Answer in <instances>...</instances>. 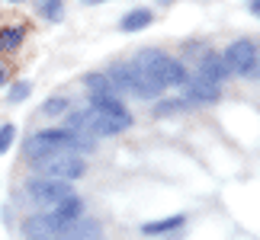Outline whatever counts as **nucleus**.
I'll return each instance as SVG.
<instances>
[{
  "instance_id": "nucleus-1",
  "label": "nucleus",
  "mask_w": 260,
  "mask_h": 240,
  "mask_svg": "<svg viewBox=\"0 0 260 240\" xmlns=\"http://www.w3.org/2000/svg\"><path fill=\"white\" fill-rule=\"evenodd\" d=\"M84 115V125L87 132L100 138V135H116V132H125L128 125H132V115L125 112V106L119 103L116 96H96L90 93V109Z\"/></svg>"
},
{
  "instance_id": "nucleus-2",
  "label": "nucleus",
  "mask_w": 260,
  "mask_h": 240,
  "mask_svg": "<svg viewBox=\"0 0 260 240\" xmlns=\"http://www.w3.org/2000/svg\"><path fill=\"white\" fill-rule=\"evenodd\" d=\"M135 67H142V71L161 87H177V84H183V77H186V67L180 64L177 58L164 55L161 48H142V52L135 55Z\"/></svg>"
},
{
  "instance_id": "nucleus-3",
  "label": "nucleus",
  "mask_w": 260,
  "mask_h": 240,
  "mask_svg": "<svg viewBox=\"0 0 260 240\" xmlns=\"http://www.w3.org/2000/svg\"><path fill=\"white\" fill-rule=\"evenodd\" d=\"M106 77H109V84H113L116 93H132V96H142V99H154V96L164 93V87L154 84V80L135 64H113L106 71Z\"/></svg>"
},
{
  "instance_id": "nucleus-4",
  "label": "nucleus",
  "mask_w": 260,
  "mask_h": 240,
  "mask_svg": "<svg viewBox=\"0 0 260 240\" xmlns=\"http://www.w3.org/2000/svg\"><path fill=\"white\" fill-rule=\"evenodd\" d=\"M32 170H36L39 176L71 183V179H81L87 173V160L77 157L74 151H52V154H45V157H36Z\"/></svg>"
},
{
  "instance_id": "nucleus-5",
  "label": "nucleus",
  "mask_w": 260,
  "mask_h": 240,
  "mask_svg": "<svg viewBox=\"0 0 260 240\" xmlns=\"http://www.w3.org/2000/svg\"><path fill=\"white\" fill-rule=\"evenodd\" d=\"M52 151H90L84 141H77L71 132H64V128H45V132L32 135L26 141V157H45Z\"/></svg>"
},
{
  "instance_id": "nucleus-6",
  "label": "nucleus",
  "mask_w": 260,
  "mask_h": 240,
  "mask_svg": "<svg viewBox=\"0 0 260 240\" xmlns=\"http://www.w3.org/2000/svg\"><path fill=\"white\" fill-rule=\"evenodd\" d=\"M26 195L32 198L36 205H42L45 212H52L55 205H61V202H68V198L74 195V189L68 186V183H61V179H48V176H32L26 183Z\"/></svg>"
},
{
  "instance_id": "nucleus-7",
  "label": "nucleus",
  "mask_w": 260,
  "mask_h": 240,
  "mask_svg": "<svg viewBox=\"0 0 260 240\" xmlns=\"http://www.w3.org/2000/svg\"><path fill=\"white\" fill-rule=\"evenodd\" d=\"M222 58H225L228 71H232V74H241V77L254 74V67H257V48H254V42H247V38L232 42Z\"/></svg>"
},
{
  "instance_id": "nucleus-8",
  "label": "nucleus",
  "mask_w": 260,
  "mask_h": 240,
  "mask_svg": "<svg viewBox=\"0 0 260 240\" xmlns=\"http://www.w3.org/2000/svg\"><path fill=\"white\" fill-rule=\"evenodd\" d=\"M26 240H103V231L90 218H77V221L58 227V231H48L42 237H26Z\"/></svg>"
},
{
  "instance_id": "nucleus-9",
  "label": "nucleus",
  "mask_w": 260,
  "mask_h": 240,
  "mask_svg": "<svg viewBox=\"0 0 260 240\" xmlns=\"http://www.w3.org/2000/svg\"><path fill=\"white\" fill-rule=\"evenodd\" d=\"M183 93H186V103H215L218 84L206 80L203 74H189V77H183Z\"/></svg>"
},
{
  "instance_id": "nucleus-10",
  "label": "nucleus",
  "mask_w": 260,
  "mask_h": 240,
  "mask_svg": "<svg viewBox=\"0 0 260 240\" xmlns=\"http://www.w3.org/2000/svg\"><path fill=\"white\" fill-rule=\"evenodd\" d=\"M199 74H203L206 80H212V84H218V80H225L228 74V64H225V58L222 55H215V52H203V61H199Z\"/></svg>"
},
{
  "instance_id": "nucleus-11",
  "label": "nucleus",
  "mask_w": 260,
  "mask_h": 240,
  "mask_svg": "<svg viewBox=\"0 0 260 240\" xmlns=\"http://www.w3.org/2000/svg\"><path fill=\"white\" fill-rule=\"evenodd\" d=\"M151 10H132V13H125L122 16V23H119V29L122 32H138V29H145V26H151Z\"/></svg>"
},
{
  "instance_id": "nucleus-12",
  "label": "nucleus",
  "mask_w": 260,
  "mask_h": 240,
  "mask_svg": "<svg viewBox=\"0 0 260 240\" xmlns=\"http://www.w3.org/2000/svg\"><path fill=\"white\" fill-rule=\"evenodd\" d=\"M183 221H186V215H171V218H161V221H148V224H142V234H148V237L167 234V231H174V227H180Z\"/></svg>"
},
{
  "instance_id": "nucleus-13",
  "label": "nucleus",
  "mask_w": 260,
  "mask_h": 240,
  "mask_svg": "<svg viewBox=\"0 0 260 240\" xmlns=\"http://www.w3.org/2000/svg\"><path fill=\"white\" fill-rule=\"evenodd\" d=\"M84 87L90 90V93H96V96H116V90H113V84H109L106 74H87Z\"/></svg>"
},
{
  "instance_id": "nucleus-14",
  "label": "nucleus",
  "mask_w": 260,
  "mask_h": 240,
  "mask_svg": "<svg viewBox=\"0 0 260 240\" xmlns=\"http://www.w3.org/2000/svg\"><path fill=\"white\" fill-rule=\"evenodd\" d=\"M36 13L45 16L48 23H58V19L64 16V4L61 0H36Z\"/></svg>"
},
{
  "instance_id": "nucleus-15",
  "label": "nucleus",
  "mask_w": 260,
  "mask_h": 240,
  "mask_svg": "<svg viewBox=\"0 0 260 240\" xmlns=\"http://www.w3.org/2000/svg\"><path fill=\"white\" fill-rule=\"evenodd\" d=\"M23 42V29H0V52H13Z\"/></svg>"
},
{
  "instance_id": "nucleus-16",
  "label": "nucleus",
  "mask_w": 260,
  "mask_h": 240,
  "mask_svg": "<svg viewBox=\"0 0 260 240\" xmlns=\"http://www.w3.org/2000/svg\"><path fill=\"white\" fill-rule=\"evenodd\" d=\"M183 109H186V103H183V99H171V103H157V106H154V115H157V118H164V115L183 112Z\"/></svg>"
},
{
  "instance_id": "nucleus-17",
  "label": "nucleus",
  "mask_w": 260,
  "mask_h": 240,
  "mask_svg": "<svg viewBox=\"0 0 260 240\" xmlns=\"http://www.w3.org/2000/svg\"><path fill=\"white\" fill-rule=\"evenodd\" d=\"M29 90H32V84H26V80L13 84V87H10V103H23V99L29 96Z\"/></svg>"
},
{
  "instance_id": "nucleus-18",
  "label": "nucleus",
  "mask_w": 260,
  "mask_h": 240,
  "mask_svg": "<svg viewBox=\"0 0 260 240\" xmlns=\"http://www.w3.org/2000/svg\"><path fill=\"white\" fill-rule=\"evenodd\" d=\"M13 141H16V128L13 125H4V128H0V154H7Z\"/></svg>"
},
{
  "instance_id": "nucleus-19",
  "label": "nucleus",
  "mask_w": 260,
  "mask_h": 240,
  "mask_svg": "<svg viewBox=\"0 0 260 240\" xmlns=\"http://www.w3.org/2000/svg\"><path fill=\"white\" fill-rule=\"evenodd\" d=\"M64 109H68V99L64 96H55V99H48V103L42 106V112L45 115H55V112H64Z\"/></svg>"
},
{
  "instance_id": "nucleus-20",
  "label": "nucleus",
  "mask_w": 260,
  "mask_h": 240,
  "mask_svg": "<svg viewBox=\"0 0 260 240\" xmlns=\"http://www.w3.org/2000/svg\"><path fill=\"white\" fill-rule=\"evenodd\" d=\"M251 13H254V16H260V0H251Z\"/></svg>"
},
{
  "instance_id": "nucleus-21",
  "label": "nucleus",
  "mask_w": 260,
  "mask_h": 240,
  "mask_svg": "<svg viewBox=\"0 0 260 240\" xmlns=\"http://www.w3.org/2000/svg\"><path fill=\"white\" fill-rule=\"evenodd\" d=\"M0 84H7V71H4V67H0Z\"/></svg>"
},
{
  "instance_id": "nucleus-22",
  "label": "nucleus",
  "mask_w": 260,
  "mask_h": 240,
  "mask_svg": "<svg viewBox=\"0 0 260 240\" xmlns=\"http://www.w3.org/2000/svg\"><path fill=\"white\" fill-rule=\"evenodd\" d=\"M84 4H87V7H93V4H103V0H84Z\"/></svg>"
},
{
  "instance_id": "nucleus-23",
  "label": "nucleus",
  "mask_w": 260,
  "mask_h": 240,
  "mask_svg": "<svg viewBox=\"0 0 260 240\" xmlns=\"http://www.w3.org/2000/svg\"><path fill=\"white\" fill-rule=\"evenodd\" d=\"M157 4H174V0H157Z\"/></svg>"
},
{
  "instance_id": "nucleus-24",
  "label": "nucleus",
  "mask_w": 260,
  "mask_h": 240,
  "mask_svg": "<svg viewBox=\"0 0 260 240\" xmlns=\"http://www.w3.org/2000/svg\"><path fill=\"white\" fill-rule=\"evenodd\" d=\"M13 4H16V0H13Z\"/></svg>"
}]
</instances>
